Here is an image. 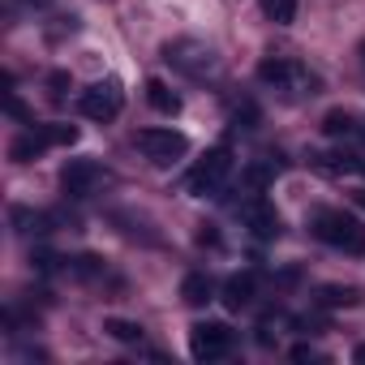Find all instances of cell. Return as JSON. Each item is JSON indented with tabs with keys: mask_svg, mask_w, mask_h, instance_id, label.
<instances>
[{
	"mask_svg": "<svg viewBox=\"0 0 365 365\" xmlns=\"http://www.w3.org/2000/svg\"><path fill=\"white\" fill-rule=\"evenodd\" d=\"M361 65H365V39H361Z\"/></svg>",
	"mask_w": 365,
	"mask_h": 365,
	"instance_id": "cell-28",
	"label": "cell"
},
{
	"mask_svg": "<svg viewBox=\"0 0 365 365\" xmlns=\"http://www.w3.org/2000/svg\"><path fill=\"white\" fill-rule=\"evenodd\" d=\"M352 356H356V361H365V344H361V348H356V352H352Z\"/></svg>",
	"mask_w": 365,
	"mask_h": 365,
	"instance_id": "cell-27",
	"label": "cell"
},
{
	"mask_svg": "<svg viewBox=\"0 0 365 365\" xmlns=\"http://www.w3.org/2000/svg\"><path fill=\"white\" fill-rule=\"evenodd\" d=\"M211 297H215V279H211L207 271H194V275H185V284H180V301H185V305L202 309Z\"/></svg>",
	"mask_w": 365,
	"mask_h": 365,
	"instance_id": "cell-12",
	"label": "cell"
},
{
	"mask_svg": "<svg viewBox=\"0 0 365 365\" xmlns=\"http://www.w3.org/2000/svg\"><path fill=\"white\" fill-rule=\"evenodd\" d=\"M78 108H82V116H91V120H99V125H103V120H116L120 108H125V91H120L116 78H103V82H95V86L82 91Z\"/></svg>",
	"mask_w": 365,
	"mask_h": 365,
	"instance_id": "cell-5",
	"label": "cell"
},
{
	"mask_svg": "<svg viewBox=\"0 0 365 365\" xmlns=\"http://www.w3.org/2000/svg\"><path fill=\"white\" fill-rule=\"evenodd\" d=\"M258 82L262 86H275V91H288V95H314L318 78L309 69H301L297 61H284V56H271L258 65Z\"/></svg>",
	"mask_w": 365,
	"mask_h": 365,
	"instance_id": "cell-3",
	"label": "cell"
},
{
	"mask_svg": "<svg viewBox=\"0 0 365 365\" xmlns=\"http://www.w3.org/2000/svg\"><path fill=\"white\" fill-rule=\"evenodd\" d=\"M99 185H103V168H99L95 159H73V163H65V172H61V190H65L69 198H91Z\"/></svg>",
	"mask_w": 365,
	"mask_h": 365,
	"instance_id": "cell-8",
	"label": "cell"
},
{
	"mask_svg": "<svg viewBox=\"0 0 365 365\" xmlns=\"http://www.w3.org/2000/svg\"><path fill=\"white\" fill-rule=\"evenodd\" d=\"M309 168L314 172H322V176H348V172H356V155H309Z\"/></svg>",
	"mask_w": 365,
	"mask_h": 365,
	"instance_id": "cell-14",
	"label": "cell"
},
{
	"mask_svg": "<svg viewBox=\"0 0 365 365\" xmlns=\"http://www.w3.org/2000/svg\"><path fill=\"white\" fill-rule=\"evenodd\" d=\"M314 305H322V309H348V305H356V288L322 284V288L314 292Z\"/></svg>",
	"mask_w": 365,
	"mask_h": 365,
	"instance_id": "cell-15",
	"label": "cell"
},
{
	"mask_svg": "<svg viewBox=\"0 0 365 365\" xmlns=\"http://www.w3.org/2000/svg\"><path fill=\"white\" fill-rule=\"evenodd\" d=\"M48 146H56V142H52V129H48V125H35V129H26L22 138H14L9 155H14L18 163H31V159H39Z\"/></svg>",
	"mask_w": 365,
	"mask_h": 365,
	"instance_id": "cell-10",
	"label": "cell"
},
{
	"mask_svg": "<svg viewBox=\"0 0 365 365\" xmlns=\"http://www.w3.org/2000/svg\"><path fill=\"white\" fill-rule=\"evenodd\" d=\"M288 356H292V361H318V352H314L309 344H297V348H292Z\"/></svg>",
	"mask_w": 365,
	"mask_h": 365,
	"instance_id": "cell-25",
	"label": "cell"
},
{
	"mask_svg": "<svg viewBox=\"0 0 365 365\" xmlns=\"http://www.w3.org/2000/svg\"><path fill=\"white\" fill-rule=\"evenodd\" d=\"M73 275H82V279H95V275H103V258H95V254H82V258H73Z\"/></svg>",
	"mask_w": 365,
	"mask_h": 365,
	"instance_id": "cell-20",
	"label": "cell"
},
{
	"mask_svg": "<svg viewBox=\"0 0 365 365\" xmlns=\"http://www.w3.org/2000/svg\"><path fill=\"white\" fill-rule=\"evenodd\" d=\"M356 202H361V207H365V194H356Z\"/></svg>",
	"mask_w": 365,
	"mask_h": 365,
	"instance_id": "cell-29",
	"label": "cell"
},
{
	"mask_svg": "<svg viewBox=\"0 0 365 365\" xmlns=\"http://www.w3.org/2000/svg\"><path fill=\"white\" fill-rule=\"evenodd\" d=\"M146 99H150V108L163 112V116H176V112H180V95H176L168 82H159V78L146 82Z\"/></svg>",
	"mask_w": 365,
	"mask_h": 365,
	"instance_id": "cell-13",
	"label": "cell"
},
{
	"mask_svg": "<svg viewBox=\"0 0 365 365\" xmlns=\"http://www.w3.org/2000/svg\"><path fill=\"white\" fill-rule=\"evenodd\" d=\"M275 168H279L275 159H271V163H254V168H245V185H250V190H267V180L275 176Z\"/></svg>",
	"mask_w": 365,
	"mask_h": 365,
	"instance_id": "cell-19",
	"label": "cell"
},
{
	"mask_svg": "<svg viewBox=\"0 0 365 365\" xmlns=\"http://www.w3.org/2000/svg\"><path fill=\"white\" fill-rule=\"evenodd\" d=\"M254 292H258V275H254V271H241V275H232V279L224 284V305H228V309H245V305L254 301Z\"/></svg>",
	"mask_w": 365,
	"mask_h": 365,
	"instance_id": "cell-11",
	"label": "cell"
},
{
	"mask_svg": "<svg viewBox=\"0 0 365 365\" xmlns=\"http://www.w3.org/2000/svg\"><path fill=\"white\" fill-rule=\"evenodd\" d=\"M48 129H52V142L56 146H73L78 142V129L73 125H48Z\"/></svg>",
	"mask_w": 365,
	"mask_h": 365,
	"instance_id": "cell-21",
	"label": "cell"
},
{
	"mask_svg": "<svg viewBox=\"0 0 365 365\" xmlns=\"http://www.w3.org/2000/svg\"><path fill=\"white\" fill-rule=\"evenodd\" d=\"M314 237L327 241L331 250H344V254H365V224L348 211H318L309 220Z\"/></svg>",
	"mask_w": 365,
	"mask_h": 365,
	"instance_id": "cell-1",
	"label": "cell"
},
{
	"mask_svg": "<svg viewBox=\"0 0 365 365\" xmlns=\"http://www.w3.org/2000/svg\"><path fill=\"white\" fill-rule=\"evenodd\" d=\"M133 142H138V150H142L150 163H159V168L176 163L180 155L190 150V138H185V133H176V129H138Z\"/></svg>",
	"mask_w": 365,
	"mask_h": 365,
	"instance_id": "cell-4",
	"label": "cell"
},
{
	"mask_svg": "<svg viewBox=\"0 0 365 365\" xmlns=\"http://www.w3.org/2000/svg\"><path fill=\"white\" fill-rule=\"evenodd\" d=\"M163 61L176 73H185V78H207V73L220 69L215 48L202 43V39H172V43H163Z\"/></svg>",
	"mask_w": 365,
	"mask_h": 365,
	"instance_id": "cell-2",
	"label": "cell"
},
{
	"mask_svg": "<svg viewBox=\"0 0 365 365\" xmlns=\"http://www.w3.org/2000/svg\"><path fill=\"white\" fill-rule=\"evenodd\" d=\"M48 86H52V99H61V95H65V86H69V73H52V78H48Z\"/></svg>",
	"mask_w": 365,
	"mask_h": 365,
	"instance_id": "cell-23",
	"label": "cell"
},
{
	"mask_svg": "<svg viewBox=\"0 0 365 365\" xmlns=\"http://www.w3.org/2000/svg\"><path fill=\"white\" fill-rule=\"evenodd\" d=\"M5 108H9V116H18V120H31V112L22 108V99H14V95H9V99H5Z\"/></svg>",
	"mask_w": 365,
	"mask_h": 365,
	"instance_id": "cell-24",
	"label": "cell"
},
{
	"mask_svg": "<svg viewBox=\"0 0 365 365\" xmlns=\"http://www.w3.org/2000/svg\"><path fill=\"white\" fill-rule=\"evenodd\" d=\"M232 327L228 322H194L190 327V352L198 356V361H220V356H228L232 352Z\"/></svg>",
	"mask_w": 365,
	"mask_h": 365,
	"instance_id": "cell-7",
	"label": "cell"
},
{
	"mask_svg": "<svg viewBox=\"0 0 365 365\" xmlns=\"http://www.w3.org/2000/svg\"><path fill=\"white\" fill-rule=\"evenodd\" d=\"M262 9L275 26H292L297 22V0H262Z\"/></svg>",
	"mask_w": 365,
	"mask_h": 365,
	"instance_id": "cell-17",
	"label": "cell"
},
{
	"mask_svg": "<svg viewBox=\"0 0 365 365\" xmlns=\"http://www.w3.org/2000/svg\"><path fill=\"white\" fill-rule=\"evenodd\" d=\"M103 331L112 339H120V344H142V327L129 322V318H103Z\"/></svg>",
	"mask_w": 365,
	"mask_h": 365,
	"instance_id": "cell-16",
	"label": "cell"
},
{
	"mask_svg": "<svg viewBox=\"0 0 365 365\" xmlns=\"http://www.w3.org/2000/svg\"><path fill=\"white\" fill-rule=\"evenodd\" d=\"M31 262H35V267H39V271H56V262H61V258H56V254H52V250H39V254H35V258H31Z\"/></svg>",
	"mask_w": 365,
	"mask_h": 365,
	"instance_id": "cell-22",
	"label": "cell"
},
{
	"mask_svg": "<svg viewBox=\"0 0 365 365\" xmlns=\"http://www.w3.org/2000/svg\"><path fill=\"white\" fill-rule=\"evenodd\" d=\"M232 172V150L228 146H215V150H207L202 155V163L190 172V194H198V198H207V194H220V185H224V176Z\"/></svg>",
	"mask_w": 365,
	"mask_h": 365,
	"instance_id": "cell-6",
	"label": "cell"
},
{
	"mask_svg": "<svg viewBox=\"0 0 365 365\" xmlns=\"http://www.w3.org/2000/svg\"><path fill=\"white\" fill-rule=\"evenodd\" d=\"M352 129H356V125H352V116H348V112H339V108L322 116V133H327V138H348Z\"/></svg>",
	"mask_w": 365,
	"mask_h": 365,
	"instance_id": "cell-18",
	"label": "cell"
},
{
	"mask_svg": "<svg viewBox=\"0 0 365 365\" xmlns=\"http://www.w3.org/2000/svg\"><path fill=\"white\" fill-rule=\"evenodd\" d=\"M198 245H220V232H215L211 224H202V232H198Z\"/></svg>",
	"mask_w": 365,
	"mask_h": 365,
	"instance_id": "cell-26",
	"label": "cell"
},
{
	"mask_svg": "<svg viewBox=\"0 0 365 365\" xmlns=\"http://www.w3.org/2000/svg\"><path fill=\"white\" fill-rule=\"evenodd\" d=\"M237 215H241V224H245L254 237H262V241L279 237V215H275V207H271L267 198H250V202H241Z\"/></svg>",
	"mask_w": 365,
	"mask_h": 365,
	"instance_id": "cell-9",
	"label": "cell"
}]
</instances>
